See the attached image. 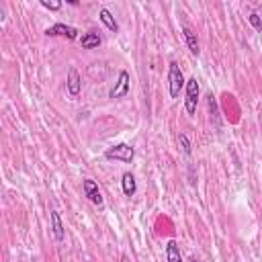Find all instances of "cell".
<instances>
[{
    "label": "cell",
    "instance_id": "obj_1",
    "mask_svg": "<svg viewBox=\"0 0 262 262\" xmlns=\"http://www.w3.org/2000/svg\"><path fill=\"white\" fill-rule=\"evenodd\" d=\"M105 158H107V160H119V162L131 164L133 158H135V150H133L129 144H117V146L109 148V150L105 151Z\"/></svg>",
    "mask_w": 262,
    "mask_h": 262
},
{
    "label": "cell",
    "instance_id": "obj_2",
    "mask_svg": "<svg viewBox=\"0 0 262 262\" xmlns=\"http://www.w3.org/2000/svg\"><path fill=\"white\" fill-rule=\"evenodd\" d=\"M183 86H185V76L181 72V68H178V64L172 62L170 70H168V92H170L172 99H178V94H181Z\"/></svg>",
    "mask_w": 262,
    "mask_h": 262
},
{
    "label": "cell",
    "instance_id": "obj_3",
    "mask_svg": "<svg viewBox=\"0 0 262 262\" xmlns=\"http://www.w3.org/2000/svg\"><path fill=\"white\" fill-rule=\"evenodd\" d=\"M197 103H199V82L197 78H190L187 80V99H185V109L190 117L197 113Z\"/></svg>",
    "mask_w": 262,
    "mask_h": 262
},
{
    "label": "cell",
    "instance_id": "obj_4",
    "mask_svg": "<svg viewBox=\"0 0 262 262\" xmlns=\"http://www.w3.org/2000/svg\"><path fill=\"white\" fill-rule=\"evenodd\" d=\"M129 92V72L125 70H121L119 72V80H117V84L109 90V99H123V96H127Z\"/></svg>",
    "mask_w": 262,
    "mask_h": 262
},
{
    "label": "cell",
    "instance_id": "obj_5",
    "mask_svg": "<svg viewBox=\"0 0 262 262\" xmlns=\"http://www.w3.org/2000/svg\"><path fill=\"white\" fill-rule=\"evenodd\" d=\"M45 35L47 37L62 35V37H68V39H78V29H74V27H70V25H64V23H56L53 27H47Z\"/></svg>",
    "mask_w": 262,
    "mask_h": 262
},
{
    "label": "cell",
    "instance_id": "obj_6",
    "mask_svg": "<svg viewBox=\"0 0 262 262\" xmlns=\"http://www.w3.org/2000/svg\"><path fill=\"white\" fill-rule=\"evenodd\" d=\"M82 188H84V195L88 197V201L90 203H94L96 207H103V195H101V190H99V187H96V183L94 181H90V178H86L84 183H82Z\"/></svg>",
    "mask_w": 262,
    "mask_h": 262
},
{
    "label": "cell",
    "instance_id": "obj_7",
    "mask_svg": "<svg viewBox=\"0 0 262 262\" xmlns=\"http://www.w3.org/2000/svg\"><path fill=\"white\" fill-rule=\"evenodd\" d=\"M49 217H51V233H53V238H56V242H64L66 229H64V224H62L60 213H58V211H51Z\"/></svg>",
    "mask_w": 262,
    "mask_h": 262
},
{
    "label": "cell",
    "instance_id": "obj_8",
    "mask_svg": "<svg viewBox=\"0 0 262 262\" xmlns=\"http://www.w3.org/2000/svg\"><path fill=\"white\" fill-rule=\"evenodd\" d=\"M80 88H82L80 74H78V70L70 68V72H68V92H70V96H78Z\"/></svg>",
    "mask_w": 262,
    "mask_h": 262
},
{
    "label": "cell",
    "instance_id": "obj_9",
    "mask_svg": "<svg viewBox=\"0 0 262 262\" xmlns=\"http://www.w3.org/2000/svg\"><path fill=\"white\" fill-rule=\"evenodd\" d=\"M121 185H123V192H125V197H133L135 190H137V183H135V176L131 172H125L121 178Z\"/></svg>",
    "mask_w": 262,
    "mask_h": 262
},
{
    "label": "cell",
    "instance_id": "obj_10",
    "mask_svg": "<svg viewBox=\"0 0 262 262\" xmlns=\"http://www.w3.org/2000/svg\"><path fill=\"white\" fill-rule=\"evenodd\" d=\"M99 19H101V23L107 27L109 31H113V33H117L119 31V25H117V21H115V17L109 12L107 8H101V12H99Z\"/></svg>",
    "mask_w": 262,
    "mask_h": 262
},
{
    "label": "cell",
    "instance_id": "obj_11",
    "mask_svg": "<svg viewBox=\"0 0 262 262\" xmlns=\"http://www.w3.org/2000/svg\"><path fill=\"white\" fill-rule=\"evenodd\" d=\"M183 33H185V39H187V45H188L190 53H192V56H199V53H201V49H199L197 35L192 33V29H188V27H185V29H183Z\"/></svg>",
    "mask_w": 262,
    "mask_h": 262
},
{
    "label": "cell",
    "instance_id": "obj_12",
    "mask_svg": "<svg viewBox=\"0 0 262 262\" xmlns=\"http://www.w3.org/2000/svg\"><path fill=\"white\" fill-rule=\"evenodd\" d=\"M80 43L84 49H94L101 45V37H99V33H86L80 37Z\"/></svg>",
    "mask_w": 262,
    "mask_h": 262
},
{
    "label": "cell",
    "instance_id": "obj_13",
    "mask_svg": "<svg viewBox=\"0 0 262 262\" xmlns=\"http://www.w3.org/2000/svg\"><path fill=\"white\" fill-rule=\"evenodd\" d=\"M166 258H168V262H183L181 250H178V244L174 240H170L166 244Z\"/></svg>",
    "mask_w": 262,
    "mask_h": 262
},
{
    "label": "cell",
    "instance_id": "obj_14",
    "mask_svg": "<svg viewBox=\"0 0 262 262\" xmlns=\"http://www.w3.org/2000/svg\"><path fill=\"white\" fill-rule=\"evenodd\" d=\"M178 146L183 148L185 156H190V154H192V144H190V140H188L187 133H181V135H178Z\"/></svg>",
    "mask_w": 262,
    "mask_h": 262
},
{
    "label": "cell",
    "instance_id": "obj_15",
    "mask_svg": "<svg viewBox=\"0 0 262 262\" xmlns=\"http://www.w3.org/2000/svg\"><path fill=\"white\" fill-rule=\"evenodd\" d=\"M248 23H250L256 31H262V19L258 12H250V17H248Z\"/></svg>",
    "mask_w": 262,
    "mask_h": 262
},
{
    "label": "cell",
    "instance_id": "obj_16",
    "mask_svg": "<svg viewBox=\"0 0 262 262\" xmlns=\"http://www.w3.org/2000/svg\"><path fill=\"white\" fill-rule=\"evenodd\" d=\"M207 105H209V113H211V117L217 121V115H219V111H217V103H215V96H213V94H209V96H207Z\"/></svg>",
    "mask_w": 262,
    "mask_h": 262
},
{
    "label": "cell",
    "instance_id": "obj_17",
    "mask_svg": "<svg viewBox=\"0 0 262 262\" xmlns=\"http://www.w3.org/2000/svg\"><path fill=\"white\" fill-rule=\"evenodd\" d=\"M41 6L47 8V10H58V8H62V2H49V0H41Z\"/></svg>",
    "mask_w": 262,
    "mask_h": 262
}]
</instances>
